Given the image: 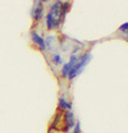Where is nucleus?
Returning <instances> with one entry per match:
<instances>
[{
  "instance_id": "12",
  "label": "nucleus",
  "mask_w": 128,
  "mask_h": 133,
  "mask_svg": "<svg viewBox=\"0 0 128 133\" xmlns=\"http://www.w3.org/2000/svg\"><path fill=\"white\" fill-rule=\"evenodd\" d=\"M69 133H82V128H81V122L80 120L76 122V125L72 128V131H71Z\"/></svg>"
},
{
  "instance_id": "10",
  "label": "nucleus",
  "mask_w": 128,
  "mask_h": 133,
  "mask_svg": "<svg viewBox=\"0 0 128 133\" xmlns=\"http://www.w3.org/2000/svg\"><path fill=\"white\" fill-rule=\"evenodd\" d=\"M77 62H78V55H69V60L67 62L71 68H73V66L77 64Z\"/></svg>"
},
{
  "instance_id": "9",
  "label": "nucleus",
  "mask_w": 128,
  "mask_h": 133,
  "mask_svg": "<svg viewBox=\"0 0 128 133\" xmlns=\"http://www.w3.org/2000/svg\"><path fill=\"white\" fill-rule=\"evenodd\" d=\"M69 70H71V66H69V64H68V63H64L63 65H62V70H60V74H62V77H63L64 79H67V78H68Z\"/></svg>"
},
{
  "instance_id": "8",
  "label": "nucleus",
  "mask_w": 128,
  "mask_h": 133,
  "mask_svg": "<svg viewBox=\"0 0 128 133\" xmlns=\"http://www.w3.org/2000/svg\"><path fill=\"white\" fill-rule=\"evenodd\" d=\"M50 59H51V63H53L54 65H58V66H62L64 63H65L64 59H63V56H62L59 52H53Z\"/></svg>"
},
{
  "instance_id": "11",
  "label": "nucleus",
  "mask_w": 128,
  "mask_h": 133,
  "mask_svg": "<svg viewBox=\"0 0 128 133\" xmlns=\"http://www.w3.org/2000/svg\"><path fill=\"white\" fill-rule=\"evenodd\" d=\"M119 31L124 35V38H127V33H128V22H124L120 27H119Z\"/></svg>"
},
{
  "instance_id": "5",
  "label": "nucleus",
  "mask_w": 128,
  "mask_h": 133,
  "mask_svg": "<svg viewBox=\"0 0 128 133\" xmlns=\"http://www.w3.org/2000/svg\"><path fill=\"white\" fill-rule=\"evenodd\" d=\"M45 26H46V30L49 31H54V30H59L60 28V26H62V22L58 19V18H55V17L53 16L50 12H48L46 14H45Z\"/></svg>"
},
{
  "instance_id": "2",
  "label": "nucleus",
  "mask_w": 128,
  "mask_h": 133,
  "mask_svg": "<svg viewBox=\"0 0 128 133\" xmlns=\"http://www.w3.org/2000/svg\"><path fill=\"white\" fill-rule=\"evenodd\" d=\"M45 14V3L42 0H35L31 8V18L35 23H39L42 21Z\"/></svg>"
},
{
  "instance_id": "3",
  "label": "nucleus",
  "mask_w": 128,
  "mask_h": 133,
  "mask_svg": "<svg viewBox=\"0 0 128 133\" xmlns=\"http://www.w3.org/2000/svg\"><path fill=\"white\" fill-rule=\"evenodd\" d=\"M62 119H63V128H62V133H69L72 131V128L76 125V115L72 111H63V115H62Z\"/></svg>"
},
{
  "instance_id": "6",
  "label": "nucleus",
  "mask_w": 128,
  "mask_h": 133,
  "mask_svg": "<svg viewBox=\"0 0 128 133\" xmlns=\"http://www.w3.org/2000/svg\"><path fill=\"white\" fill-rule=\"evenodd\" d=\"M44 40H45V46H46V50L53 51V52H56V46H55V44H59L58 37H56L55 35H53V33H49L46 37H44Z\"/></svg>"
},
{
  "instance_id": "4",
  "label": "nucleus",
  "mask_w": 128,
  "mask_h": 133,
  "mask_svg": "<svg viewBox=\"0 0 128 133\" xmlns=\"http://www.w3.org/2000/svg\"><path fill=\"white\" fill-rule=\"evenodd\" d=\"M30 37H31L32 44H35V45L39 48V50H40L41 52H45V51H46L45 40H44V37H42L40 33L37 32V30H36V28H32L31 31H30Z\"/></svg>"
},
{
  "instance_id": "1",
  "label": "nucleus",
  "mask_w": 128,
  "mask_h": 133,
  "mask_svg": "<svg viewBox=\"0 0 128 133\" xmlns=\"http://www.w3.org/2000/svg\"><path fill=\"white\" fill-rule=\"evenodd\" d=\"M91 59H92V54L91 52H88V51H86V52H82L81 55H78V62H77V64L73 66V68H71V70H69V74H68V81H73V79H76L78 76H80L81 73L83 72V69L86 68V65L91 62Z\"/></svg>"
},
{
  "instance_id": "7",
  "label": "nucleus",
  "mask_w": 128,
  "mask_h": 133,
  "mask_svg": "<svg viewBox=\"0 0 128 133\" xmlns=\"http://www.w3.org/2000/svg\"><path fill=\"white\" fill-rule=\"evenodd\" d=\"M58 110L59 111H72L73 110V102L72 101H68V100L60 96L58 100Z\"/></svg>"
}]
</instances>
